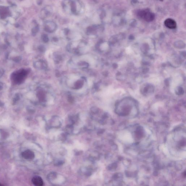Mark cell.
<instances>
[{
    "label": "cell",
    "instance_id": "obj_1",
    "mask_svg": "<svg viewBox=\"0 0 186 186\" xmlns=\"http://www.w3.org/2000/svg\"><path fill=\"white\" fill-rule=\"evenodd\" d=\"M63 9L66 11H70L74 14H79L84 9L83 4L78 0H65L62 3Z\"/></svg>",
    "mask_w": 186,
    "mask_h": 186
},
{
    "label": "cell",
    "instance_id": "obj_2",
    "mask_svg": "<svg viewBox=\"0 0 186 186\" xmlns=\"http://www.w3.org/2000/svg\"><path fill=\"white\" fill-rule=\"evenodd\" d=\"M136 14L140 18L147 22L153 21L155 18L154 13L148 9L138 10L136 12Z\"/></svg>",
    "mask_w": 186,
    "mask_h": 186
},
{
    "label": "cell",
    "instance_id": "obj_3",
    "mask_svg": "<svg viewBox=\"0 0 186 186\" xmlns=\"http://www.w3.org/2000/svg\"><path fill=\"white\" fill-rule=\"evenodd\" d=\"M44 27H45V30L47 32L51 33L56 30L57 28V25L53 21H47L45 23Z\"/></svg>",
    "mask_w": 186,
    "mask_h": 186
},
{
    "label": "cell",
    "instance_id": "obj_4",
    "mask_svg": "<svg viewBox=\"0 0 186 186\" xmlns=\"http://www.w3.org/2000/svg\"><path fill=\"white\" fill-rule=\"evenodd\" d=\"M164 25L167 28L171 29H176L177 27L176 21L171 18H168L166 19L164 21Z\"/></svg>",
    "mask_w": 186,
    "mask_h": 186
},
{
    "label": "cell",
    "instance_id": "obj_5",
    "mask_svg": "<svg viewBox=\"0 0 186 186\" xmlns=\"http://www.w3.org/2000/svg\"><path fill=\"white\" fill-rule=\"evenodd\" d=\"M22 156L24 158L27 160L32 159L35 157L34 153L30 150H27L23 152Z\"/></svg>",
    "mask_w": 186,
    "mask_h": 186
},
{
    "label": "cell",
    "instance_id": "obj_6",
    "mask_svg": "<svg viewBox=\"0 0 186 186\" xmlns=\"http://www.w3.org/2000/svg\"><path fill=\"white\" fill-rule=\"evenodd\" d=\"M32 183L35 186H41L43 185V181L40 177L36 176L33 177L32 180Z\"/></svg>",
    "mask_w": 186,
    "mask_h": 186
},
{
    "label": "cell",
    "instance_id": "obj_7",
    "mask_svg": "<svg viewBox=\"0 0 186 186\" xmlns=\"http://www.w3.org/2000/svg\"><path fill=\"white\" fill-rule=\"evenodd\" d=\"M52 9L50 6H48L43 10L42 13L44 17H47L52 14Z\"/></svg>",
    "mask_w": 186,
    "mask_h": 186
},
{
    "label": "cell",
    "instance_id": "obj_8",
    "mask_svg": "<svg viewBox=\"0 0 186 186\" xmlns=\"http://www.w3.org/2000/svg\"><path fill=\"white\" fill-rule=\"evenodd\" d=\"M83 82L82 81L79 80L75 84V88L76 89L80 88L82 87L83 85Z\"/></svg>",
    "mask_w": 186,
    "mask_h": 186
},
{
    "label": "cell",
    "instance_id": "obj_9",
    "mask_svg": "<svg viewBox=\"0 0 186 186\" xmlns=\"http://www.w3.org/2000/svg\"><path fill=\"white\" fill-rule=\"evenodd\" d=\"M43 40L45 42L47 43L48 41L49 38H48V36L47 35L44 34L43 35Z\"/></svg>",
    "mask_w": 186,
    "mask_h": 186
},
{
    "label": "cell",
    "instance_id": "obj_10",
    "mask_svg": "<svg viewBox=\"0 0 186 186\" xmlns=\"http://www.w3.org/2000/svg\"><path fill=\"white\" fill-rule=\"evenodd\" d=\"M38 1L37 2V3L39 4V5H41L42 3V0H38Z\"/></svg>",
    "mask_w": 186,
    "mask_h": 186
},
{
    "label": "cell",
    "instance_id": "obj_11",
    "mask_svg": "<svg viewBox=\"0 0 186 186\" xmlns=\"http://www.w3.org/2000/svg\"><path fill=\"white\" fill-rule=\"evenodd\" d=\"M2 185H3L1 184V183H0V186H2Z\"/></svg>",
    "mask_w": 186,
    "mask_h": 186
},
{
    "label": "cell",
    "instance_id": "obj_12",
    "mask_svg": "<svg viewBox=\"0 0 186 186\" xmlns=\"http://www.w3.org/2000/svg\"><path fill=\"white\" fill-rule=\"evenodd\" d=\"M160 1H163V0H160Z\"/></svg>",
    "mask_w": 186,
    "mask_h": 186
}]
</instances>
